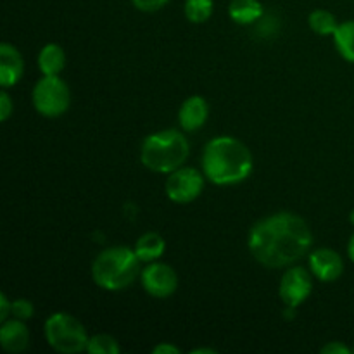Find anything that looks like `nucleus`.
I'll return each instance as SVG.
<instances>
[{
    "mask_svg": "<svg viewBox=\"0 0 354 354\" xmlns=\"http://www.w3.org/2000/svg\"><path fill=\"white\" fill-rule=\"evenodd\" d=\"M313 244V234L299 214L282 211L259 220L249 232L252 258L266 268H283L299 261Z\"/></svg>",
    "mask_w": 354,
    "mask_h": 354,
    "instance_id": "f257e3e1",
    "label": "nucleus"
},
{
    "mask_svg": "<svg viewBox=\"0 0 354 354\" xmlns=\"http://www.w3.org/2000/svg\"><path fill=\"white\" fill-rule=\"evenodd\" d=\"M252 154L245 144L234 137H216L203 152V171L214 185H234L252 173Z\"/></svg>",
    "mask_w": 354,
    "mask_h": 354,
    "instance_id": "f03ea898",
    "label": "nucleus"
},
{
    "mask_svg": "<svg viewBox=\"0 0 354 354\" xmlns=\"http://www.w3.org/2000/svg\"><path fill=\"white\" fill-rule=\"evenodd\" d=\"M140 263L133 249L114 245L93 259L92 279L104 290H123L138 279L142 273Z\"/></svg>",
    "mask_w": 354,
    "mask_h": 354,
    "instance_id": "7ed1b4c3",
    "label": "nucleus"
},
{
    "mask_svg": "<svg viewBox=\"0 0 354 354\" xmlns=\"http://www.w3.org/2000/svg\"><path fill=\"white\" fill-rule=\"evenodd\" d=\"M189 142L178 130H161L149 135L140 149V161L154 173L169 175L189 158Z\"/></svg>",
    "mask_w": 354,
    "mask_h": 354,
    "instance_id": "20e7f679",
    "label": "nucleus"
},
{
    "mask_svg": "<svg viewBox=\"0 0 354 354\" xmlns=\"http://www.w3.org/2000/svg\"><path fill=\"white\" fill-rule=\"evenodd\" d=\"M45 339L54 351L76 354L86 351L90 337L78 318L59 311V313L50 315L45 322Z\"/></svg>",
    "mask_w": 354,
    "mask_h": 354,
    "instance_id": "39448f33",
    "label": "nucleus"
},
{
    "mask_svg": "<svg viewBox=\"0 0 354 354\" xmlns=\"http://www.w3.org/2000/svg\"><path fill=\"white\" fill-rule=\"evenodd\" d=\"M71 93L59 76H44L33 88V106L45 118H59L69 109Z\"/></svg>",
    "mask_w": 354,
    "mask_h": 354,
    "instance_id": "423d86ee",
    "label": "nucleus"
},
{
    "mask_svg": "<svg viewBox=\"0 0 354 354\" xmlns=\"http://www.w3.org/2000/svg\"><path fill=\"white\" fill-rule=\"evenodd\" d=\"M204 173L196 168H178L166 178V196L176 204L194 203L204 189Z\"/></svg>",
    "mask_w": 354,
    "mask_h": 354,
    "instance_id": "0eeeda50",
    "label": "nucleus"
},
{
    "mask_svg": "<svg viewBox=\"0 0 354 354\" xmlns=\"http://www.w3.org/2000/svg\"><path fill=\"white\" fill-rule=\"evenodd\" d=\"M311 290H313V280H311L310 272L301 266L289 268L280 280V299L289 310H296L297 306L306 303Z\"/></svg>",
    "mask_w": 354,
    "mask_h": 354,
    "instance_id": "6e6552de",
    "label": "nucleus"
},
{
    "mask_svg": "<svg viewBox=\"0 0 354 354\" xmlns=\"http://www.w3.org/2000/svg\"><path fill=\"white\" fill-rule=\"evenodd\" d=\"M140 279L145 292L156 299H166L178 289V275L166 263L152 261L147 268L142 270Z\"/></svg>",
    "mask_w": 354,
    "mask_h": 354,
    "instance_id": "1a4fd4ad",
    "label": "nucleus"
},
{
    "mask_svg": "<svg viewBox=\"0 0 354 354\" xmlns=\"http://www.w3.org/2000/svg\"><path fill=\"white\" fill-rule=\"evenodd\" d=\"M310 270L322 282H334L344 272V261H342L341 254L335 252L334 249L322 248L311 252Z\"/></svg>",
    "mask_w": 354,
    "mask_h": 354,
    "instance_id": "9d476101",
    "label": "nucleus"
},
{
    "mask_svg": "<svg viewBox=\"0 0 354 354\" xmlns=\"http://www.w3.org/2000/svg\"><path fill=\"white\" fill-rule=\"evenodd\" d=\"M24 73V62L19 50L10 44L0 45V85L3 88L14 86Z\"/></svg>",
    "mask_w": 354,
    "mask_h": 354,
    "instance_id": "9b49d317",
    "label": "nucleus"
},
{
    "mask_svg": "<svg viewBox=\"0 0 354 354\" xmlns=\"http://www.w3.org/2000/svg\"><path fill=\"white\" fill-rule=\"evenodd\" d=\"M207 116H209V106H207L206 99L201 95H192L180 107V127L185 131H197L204 127Z\"/></svg>",
    "mask_w": 354,
    "mask_h": 354,
    "instance_id": "f8f14e48",
    "label": "nucleus"
},
{
    "mask_svg": "<svg viewBox=\"0 0 354 354\" xmlns=\"http://www.w3.org/2000/svg\"><path fill=\"white\" fill-rule=\"evenodd\" d=\"M0 344L7 353H23L30 344V332L23 320H6L0 328Z\"/></svg>",
    "mask_w": 354,
    "mask_h": 354,
    "instance_id": "ddd939ff",
    "label": "nucleus"
},
{
    "mask_svg": "<svg viewBox=\"0 0 354 354\" xmlns=\"http://www.w3.org/2000/svg\"><path fill=\"white\" fill-rule=\"evenodd\" d=\"M133 251L142 263L158 261L165 254L166 242L158 232H147L137 239Z\"/></svg>",
    "mask_w": 354,
    "mask_h": 354,
    "instance_id": "4468645a",
    "label": "nucleus"
},
{
    "mask_svg": "<svg viewBox=\"0 0 354 354\" xmlns=\"http://www.w3.org/2000/svg\"><path fill=\"white\" fill-rule=\"evenodd\" d=\"M263 6L259 0H232L228 6V16L234 23L252 24L263 17Z\"/></svg>",
    "mask_w": 354,
    "mask_h": 354,
    "instance_id": "2eb2a0df",
    "label": "nucleus"
},
{
    "mask_svg": "<svg viewBox=\"0 0 354 354\" xmlns=\"http://www.w3.org/2000/svg\"><path fill=\"white\" fill-rule=\"evenodd\" d=\"M66 66V54L61 45L48 44L38 54V68L44 76H59Z\"/></svg>",
    "mask_w": 354,
    "mask_h": 354,
    "instance_id": "dca6fc26",
    "label": "nucleus"
},
{
    "mask_svg": "<svg viewBox=\"0 0 354 354\" xmlns=\"http://www.w3.org/2000/svg\"><path fill=\"white\" fill-rule=\"evenodd\" d=\"M335 47L346 61L354 62V21H344L334 33Z\"/></svg>",
    "mask_w": 354,
    "mask_h": 354,
    "instance_id": "f3484780",
    "label": "nucleus"
},
{
    "mask_svg": "<svg viewBox=\"0 0 354 354\" xmlns=\"http://www.w3.org/2000/svg\"><path fill=\"white\" fill-rule=\"evenodd\" d=\"M310 28L315 31L317 35H322V37H328V35H334L337 31L339 24L337 19L332 12L324 9H317L310 14Z\"/></svg>",
    "mask_w": 354,
    "mask_h": 354,
    "instance_id": "a211bd4d",
    "label": "nucleus"
},
{
    "mask_svg": "<svg viewBox=\"0 0 354 354\" xmlns=\"http://www.w3.org/2000/svg\"><path fill=\"white\" fill-rule=\"evenodd\" d=\"M214 9L213 0H185V17L194 24L206 23Z\"/></svg>",
    "mask_w": 354,
    "mask_h": 354,
    "instance_id": "6ab92c4d",
    "label": "nucleus"
},
{
    "mask_svg": "<svg viewBox=\"0 0 354 354\" xmlns=\"http://www.w3.org/2000/svg\"><path fill=\"white\" fill-rule=\"evenodd\" d=\"M86 351L90 354H120L121 348L114 337L107 334H97L88 339Z\"/></svg>",
    "mask_w": 354,
    "mask_h": 354,
    "instance_id": "aec40b11",
    "label": "nucleus"
},
{
    "mask_svg": "<svg viewBox=\"0 0 354 354\" xmlns=\"http://www.w3.org/2000/svg\"><path fill=\"white\" fill-rule=\"evenodd\" d=\"M35 313L33 304L30 303L28 299H17L12 303V308H10V315L17 320H30Z\"/></svg>",
    "mask_w": 354,
    "mask_h": 354,
    "instance_id": "412c9836",
    "label": "nucleus"
},
{
    "mask_svg": "<svg viewBox=\"0 0 354 354\" xmlns=\"http://www.w3.org/2000/svg\"><path fill=\"white\" fill-rule=\"evenodd\" d=\"M169 0H131L135 9L142 10V12H156V10L162 9Z\"/></svg>",
    "mask_w": 354,
    "mask_h": 354,
    "instance_id": "4be33fe9",
    "label": "nucleus"
},
{
    "mask_svg": "<svg viewBox=\"0 0 354 354\" xmlns=\"http://www.w3.org/2000/svg\"><path fill=\"white\" fill-rule=\"evenodd\" d=\"M12 111H14L12 100H10L9 93H7L6 90H2V92H0V120L2 121L9 120Z\"/></svg>",
    "mask_w": 354,
    "mask_h": 354,
    "instance_id": "5701e85b",
    "label": "nucleus"
},
{
    "mask_svg": "<svg viewBox=\"0 0 354 354\" xmlns=\"http://www.w3.org/2000/svg\"><path fill=\"white\" fill-rule=\"evenodd\" d=\"M353 353V349H349L348 346L342 344V342L334 341V342H328L327 346L322 348V354H349Z\"/></svg>",
    "mask_w": 354,
    "mask_h": 354,
    "instance_id": "b1692460",
    "label": "nucleus"
},
{
    "mask_svg": "<svg viewBox=\"0 0 354 354\" xmlns=\"http://www.w3.org/2000/svg\"><path fill=\"white\" fill-rule=\"evenodd\" d=\"M10 308H12V303L7 299L6 294H0V322H6L10 315Z\"/></svg>",
    "mask_w": 354,
    "mask_h": 354,
    "instance_id": "393cba45",
    "label": "nucleus"
},
{
    "mask_svg": "<svg viewBox=\"0 0 354 354\" xmlns=\"http://www.w3.org/2000/svg\"><path fill=\"white\" fill-rule=\"evenodd\" d=\"M152 351H154V354H180L182 353L180 351V348H176V346H173V344H165V342L159 346H156Z\"/></svg>",
    "mask_w": 354,
    "mask_h": 354,
    "instance_id": "a878e982",
    "label": "nucleus"
},
{
    "mask_svg": "<svg viewBox=\"0 0 354 354\" xmlns=\"http://www.w3.org/2000/svg\"><path fill=\"white\" fill-rule=\"evenodd\" d=\"M348 256L349 259L354 263V234L351 235V239H349V244H348Z\"/></svg>",
    "mask_w": 354,
    "mask_h": 354,
    "instance_id": "bb28decb",
    "label": "nucleus"
},
{
    "mask_svg": "<svg viewBox=\"0 0 354 354\" xmlns=\"http://www.w3.org/2000/svg\"><path fill=\"white\" fill-rule=\"evenodd\" d=\"M192 354H216L214 349H209V348H199V349H192L190 351Z\"/></svg>",
    "mask_w": 354,
    "mask_h": 354,
    "instance_id": "cd10ccee",
    "label": "nucleus"
},
{
    "mask_svg": "<svg viewBox=\"0 0 354 354\" xmlns=\"http://www.w3.org/2000/svg\"><path fill=\"white\" fill-rule=\"evenodd\" d=\"M349 221H351V223L354 225V209L351 211V214H349Z\"/></svg>",
    "mask_w": 354,
    "mask_h": 354,
    "instance_id": "c85d7f7f",
    "label": "nucleus"
},
{
    "mask_svg": "<svg viewBox=\"0 0 354 354\" xmlns=\"http://www.w3.org/2000/svg\"><path fill=\"white\" fill-rule=\"evenodd\" d=\"M353 353H354V348H353Z\"/></svg>",
    "mask_w": 354,
    "mask_h": 354,
    "instance_id": "c756f323",
    "label": "nucleus"
}]
</instances>
